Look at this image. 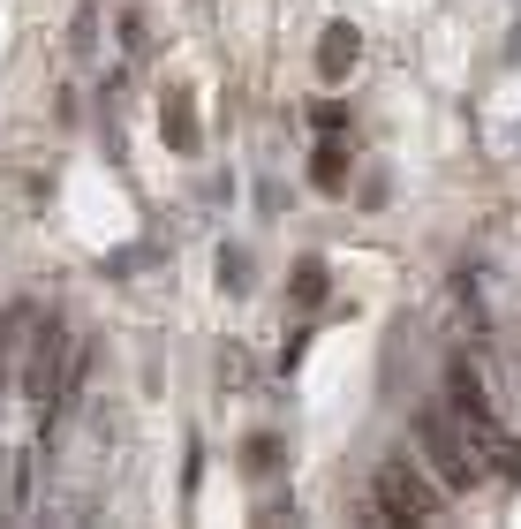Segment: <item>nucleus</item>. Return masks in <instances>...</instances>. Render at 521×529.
Returning <instances> with one entry per match:
<instances>
[{
	"label": "nucleus",
	"mask_w": 521,
	"mask_h": 529,
	"mask_svg": "<svg viewBox=\"0 0 521 529\" xmlns=\"http://www.w3.org/2000/svg\"><path fill=\"white\" fill-rule=\"evenodd\" d=\"M68 53H76V61L99 53V8H76V23H68Z\"/></svg>",
	"instance_id": "nucleus-5"
},
{
	"label": "nucleus",
	"mask_w": 521,
	"mask_h": 529,
	"mask_svg": "<svg viewBox=\"0 0 521 529\" xmlns=\"http://www.w3.org/2000/svg\"><path fill=\"white\" fill-rule=\"evenodd\" d=\"M280 461V439H250V469H272Z\"/></svg>",
	"instance_id": "nucleus-9"
},
{
	"label": "nucleus",
	"mask_w": 521,
	"mask_h": 529,
	"mask_svg": "<svg viewBox=\"0 0 521 529\" xmlns=\"http://www.w3.org/2000/svg\"><path fill=\"white\" fill-rule=\"evenodd\" d=\"M416 446L431 454V477L446 484V492H469V484L484 477V446H476L446 409H416Z\"/></svg>",
	"instance_id": "nucleus-2"
},
{
	"label": "nucleus",
	"mask_w": 521,
	"mask_h": 529,
	"mask_svg": "<svg viewBox=\"0 0 521 529\" xmlns=\"http://www.w3.org/2000/svg\"><path fill=\"white\" fill-rule=\"evenodd\" d=\"M355 53H363V38H355L348 23H333V31H325V46H318V69H325V76L340 84V76L355 69Z\"/></svg>",
	"instance_id": "nucleus-3"
},
{
	"label": "nucleus",
	"mask_w": 521,
	"mask_h": 529,
	"mask_svg": "<svg viewBox=\"0 0 521 529\" xmlns=\"http://www.w3.org/2000/svg\"><path fill=\"white\" fill-rule=\"evenodd\" d=\"M159 129H167V144H174V152H197V114H189V99H182V91H174V99H167V114H159Z\"/></svg>",
	"instance_id": "nucleus-4"
},
{
	"label": "nucleus",
	"mask_w": 521,
	"mask_h": 529,
	"mask_svg": "<svg viewBox=\"0 0 521 529\" xmlns=\"http://www.w3.org/2000/svg\"><path fill=\"white\" fill-rule=\"evenodd\" d=\"M370 507L386 514V522H431V514L446 507V484H438L423 461L386 454L378 461V484H370Z\"/></svg>",
	"instance_id": "nucleus-1"
},
{
	"label": "nucleus",
	"mask_w": 521,
	"mask_h": 529,
	"mask_svg": "<svg viewBox=\"0 0 521 529\" xmlns=\"http://www.w3.org/2000/svg\"><path fill=\"white\" fill-rule=\"evenodd\" d=\"M295 303H325V265H318V257L295 265Z\"/></svg>",
	"instance_id": "nucleus-8"
},
{
	"label": "nucleus",
	"mask_w": 521,
	"mask_h": 529,
	"mask_svg": "<svg viewBox=\"0 0 521 529\" xmlns=\"http://www.w3.org/2000/svg\"><path fill=\"white\" fill-rule=\"evenodd\" d=\"M219 288H227V295L250 288V257H242V250H219Z\"/></svg>",
	"instance_id": "nucleus-7"
},
{
	"label": "nucleus",
	"mask_w": 521,
	"mask_h": 529,
	"mask_svg": "<svg viewBox=\"0 0 521 529\" xmlns=\"http://www.w3.org/2000/svg\"><path fill=\"white\" fill-rule=\"evenodd\" d=\"M310 174H318V189H340V182H348V152H340V144H325Z\"/></svg>",
	"instance_id": "nucleus-6"
}]
</instances>
